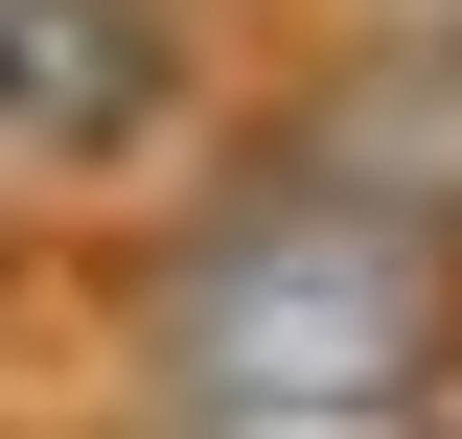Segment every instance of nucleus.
<instances>
[{
  "mask_svg": "<svg viewBox=\"0 0 462 439\" xmlns=\"http://www.w3.org/2000/svg\"><path fill=\"white\" fill-rule=\"evenodd\" d=\"M231 0H0V209L47 231H139L162 185L231 163Z\"/></svg>",
  "mask_w": 462,
  "mask_h": 439,
  "instance_id": "1",
  "label": "nucleus"
},
{
  "mask_svg": "<svg viewBox=\"0 0 462 439\" xmlns=\"http://www.w3.org/2000/svg\"><path fill=\"white\" fill-rule=\"evenodd\" d=\"M231 139L462 255V23H324L300 70H254V116H231Z\"/></svg>",
  "mask_w": 462,
  "mask_h": 439,
  "instance_id": "2",
  "label": "nucleus"
},
{
  "mask_svg": "<svg viewBox=\"0 0 462 439\" xmlns=\"http://www.w3.org/2000/svg\"><path fill=\"white\" fill-rule=\"evenodd\" d=\"M324 23H462V0H324Z\"/></svg>",
  "mask_w": 462,
  "mask_h": 439,
  "instance_id": "3",
  "label": "nucleus"
}]
</instances>
